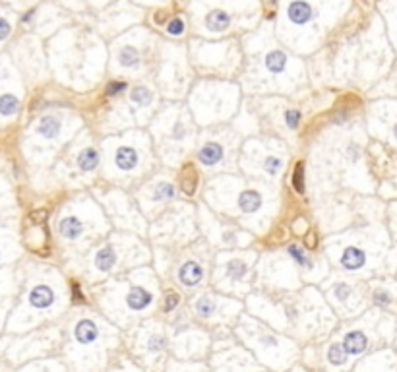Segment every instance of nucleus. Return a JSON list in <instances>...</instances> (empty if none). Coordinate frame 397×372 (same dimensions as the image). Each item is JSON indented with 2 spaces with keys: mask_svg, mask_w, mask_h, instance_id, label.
Instances as JSON below:
<instances>
[{
  "mask_svg": "<svg viewBox=\"0 0 397 372\" xmlns=\"http://www.w3.org/2000/svg\"><path fill=\"white\" fill-rule=\"evenodd\" d=\"M287 16H289V20H291L293 23L304 25L306 22L312 20L314 10H312V6H310L308 2H304V0H295V2L289 4V8H287Z\"/></svg>",
  "mask_w": 397,
  "mask_h": 372,
  "instance_id": "f257e3e1",
  "label": "nucleus"
},
{
  "mask_svg": "<svg viewBox=\"0 0 397 372\" xmlns=\"http://www.w3.org/2000/svg\"><path fill=\"white\" fill-rule=\"evenodd\" d=\"M138 161H140V157H138V152H136L134 148H130V146H122V148L116 150L114 165H116L118 171H124V173L134 171V169L138 167Z\"/></svg>",
  "mask_w": 397,
  "mask_h": 372,
  "instance_id": "f03ea898",
  "label": "nucleus"
},
{
  "mask_svg": "<svg viewBox=\"0 0 397 372\" xmlns=\"http://www.w3.org/2000/svg\"><path fill=\"white\" fill-rule=\"evenodd\" d=\"M223 155H225V152H223V148H221L217 142H207V144H203L198 152L199 163L205 165V167L217 165L219 161L223 159Z\"/></svg>",
  "mask_w": 397,
  "mask_h": 372,
  "instance_id": "7ed1b4c3",
  "label": "nucleus"
},
{
  "mask_svg": "<svg viewBox=\"0 0 397 372\" xmlns=\"http://www.w3.org/2000/svg\"><path fill=\"white\" fill-rule=\"evenodd\" d=\"M178 279H180V283L194 287L203 279V267L199 266L198 262H186L178 269Z\"/></svg>",
  "mask_w": 397,
  "mask_h": 372,
  "instance_id": "20e7f679",
  "label": "nucleus"
},
{
  "mask_svg": "<svg viewBox=\"0 0 397 372\" xmlns=\"http://www.w3.org/2000/svg\"><path fill=\"white\" fill-rule=\"evenodd\" d=\"M58 233L64 237V239H78L82 237L84 233V223L80 221V217H74V215H68V217H62L60 223H58Z\"/></svg>",
  "mask_w": 397,
  "mask_h": 372,
  "instance_id": "39448f33",
  "label": "nucleus"
},
{
  "mask_svg": "<svg viewBox=\"0 0 397 372\" xmlns=\"http://www.w3.org/2000/svg\"><path fill=\"white\" fill-rule=\"evenodd\" d=\"M29 303L35 308H49L50 305L54 303V291L50 289L49 285H37L29 293Z\"/></svg>",
  "mask_w": 397,
  "mask_h": 372,
  "instance_id": "423d86ee",
  "label": "nucleus"
},
{
  "mask_svg": "<svg viewBox=\"0 0 397 372\" xmlns=\"http://www.w3.org/2000/svg\"><path fill=\"white\" fill-rule=\"evenodd\" d=\"M262 202L264 200H262V194L258 190L248 188V190H243L239 194V208L243 213H256L262 208Z\"/></svg>",
  "mask_w": 397,
  "mask_h": 372,
  "instance_id": "0eeeda50",
  "label": "nucleus"
},
{
  "mask_svg": "<svg viewBox=\"0 0 397 372\" xmlns=\"http://www.w3.org/2000/svg\"><path fill=\"white\" fill-rule=\"evenodd\" d=\"M229 25H231V16L225 10H213L205 18V27L211 33H221V31L229 29Z\"/></svg>",
  "mask_w": 397,
  "mask_h": 372,
  "instance_id": "6e6552de",
  "label": "nucleus"
},
{
  "mask_svg": "<svg viewBox=\"0 0 397 372\" xmlns=\"http://www.w3.org/2000/svg\"><path fill=\"white\" fill-rule=\"evenodd\" d=\"M74 335H76V339H78L82 345H89V343H93V341L97 339L99 329H97V326H95L91 320H82V322L76 326Z\"/></svg>",
  "mask_w": 397,
  "mask_h": 372,
  "instance_id": "1a4fd4ad",
  "label": "nucleus"
},
{
  "mask_svg": "<svg viewBox=\"0 0 397 372\" xmlns=\"http://www.w3.org/2000/svg\"><path fill=\"white\" fill-rule=\"evenodd\" d=\"M151 301H153L151 293L146 291L144 287H134L128 293V297H126V303H128V306L132 310H144V308H148L149 305H151Z\"/></svg>",
  "mask_w": 397,
  "mask_h": 372,
  "instance_id": "9d476101",
  "label": "nucleus"
},
{
  "mask_svg": "<svg viewBox=\"0 0 397 372\" xmlns=\"http://www.w3.org/2000/svg\"><path fill=\"white\" fill-rule=\"evenodd\" d=\"M368 341H366V335L362 331H351L345 335V341H343V349L347 351V355H358L366 349Z\"/></svg>",
  "mask_w": 397,
  "mask_h": 372,
  "instance_id": "9b49d317",
  "label": "nucleus"
},
{
  "mask_svg": "<svg viewBox=\"0 0 397 372\" xmlns=\"http://www.w3.org/2000/svg\"><path fill=\"white\" fill-rule=\"evenodd\" d=\"M37 132H39L43 138H47V140L56 138L58 132H60V120H58L54 114L43 116V118L39 120V124H37Z\"/></svg>",
  "mask_w": 397,
  "mask_h": 372,
  "instance_id": "f8f14e48",
  "label": "nucleus"
},
{
  "mask_svg": "<svg viewBox=\"0 0 397 372\" xmlns=\"http://www.w3.org/2000/svg\"><path fill=\"white\" fill-rule=\"evenodd\" d=\"M364 262H366L364 252H362L360 248H354V246L345 248V252H343V256H341V264H343V267H347V269H358V267L364 266Z\"/></svg>",
  "mask_w": 397,
  "mask_h": 372,
  "instance_id": "ddd939ff",
  "label": "nucleus"
},
{
  "mask_svg": "<svg viewBox=\"0 0 397 372\" xmlns=\"http://www.w3.org/2000/svg\"><path fill=\"white\" fill-rule=\"evenodd\" d=\"M265 68L271 72V74H281L285 68H287V62H289V58H287V54L283 53V51H269V53L265 54Z\"/></svg>",
  "mask_w": 397,
  "mask_h": 372,
  "instance_id": "4468645a",
  "label": "nucleus"
},
{
  "mask_svg": "<svg viewBox=\"0 0 397 372\" xmlns=\"http://www.w3.org/2000/svg\"><path fill=\"white\" fill-rule=\"evenodd\" d=\"M116 252H114V248L112 246H103L99 252L95 254V266H97V269H101V271H109L110 267L116 264Z\"/></svg>",
  "mask_w": 397,
  "mask_h": 372,
  "instance_id": "2eb2a0df",
  "label": "nucleus"
},
{
  "mask_svg": "<svg viewBox=\"0 0 397 372\" xmlns=\"http://www.w3.org/2000/svg\"><path fill=\"white\" fill-rule=\"evenodd\" d=\"M97 165H99V153H97V150H93V148H86V150L78 155V167H80L82 171H86V173L95 171Z\"/></svg>",
  "mask_w": 397,
  "mask_h": 372,
  "instance_id": "dca6fc26",
  "label": "nucleus"
},
{
  "mask_svg": "<svg viewBox=\"0 0 397 372\" xmlns=\"http://www.w3.org/2000/svg\"><path fill=\"white\" fill-rule=\"evenodd\" d=\"M118 62H120V66H124V68H136L138 62H140V53H138V49H134V47H122V49L118 51Z\"/></svg>",
  "mask_w": 397,
  "mask_h": 372,
  "instance_id": "f3484780",
  "label": "nucleus"
},
{
  "mask_svg": "<svg viewBox=\"0 0 397 372\" xmlns=\"http://www.w3.org/2000/svg\"><path fill=\"white\" fill-rule=\"evenodd\" d=\"M18 109H20V99H18L16 95L4 93V95L0 97V114H4V116H12V114L18 112Z\"/></svg>",
  "mask_w": 397,
  "mask_h": 372,
  "instance_id": "a211bd4d",
  "label": "nucleus"
},
{
  "mask_svg": "<svg viewBox=\"0 0 397 372\" xmlns=\"http://www.w3.org/2000/svg\"><path fill=\"white\" fill-rule=\"evenodd\" d=\"M289 256L297 262L300 267H306V269H310L312 267V260H310V256L306 254V250L302 248V246H298V244H291L289 246Z\"/></svg>",
  "mask_w": 397,
  "mask_h": 372,
  "instance_id": "6ab92c4d",
  "label": "nucleus"
},
{
  "mask_svg": "<svg viewBox=\"0 0 397 372\" xmlns=\"http://www.w3.org/2000/svg\"><path fill=\"white\" fill-rule=\"evenodd\" d=\"M246 271H248V266L243 260H231L227 264V275L231 279H243L246 275Z\"/></svg>",
  "mask_w": 397,
  "mask_h": 372,
  "instance_id": "aec40b11",
  "label": "nucleus"
},
{
  "mask_svg": "<svg viewBox=\"0 0 397 372\" xmlns=\"http://www.w3.org/2000/svg\"><path fill=\"white\" fill-rule=\"evenodd\" d=\"M328 359H330L331 365H343V363L347 361V351L343 349L341 343H335V345L330 347V351H328Z\"/></svg>",
  "mask_w": 397,
  "mask_h": 372,
  "instance_id": "412c9836",
  "label": "nucleus"
},
{
  "mask_svg": "<svg viewBox=\"0 0 397 372\" xmlns=\"http://www.w3.org/2000/svg\"><path fill=\"white\" fill-rule=\"evenodd\" d=\"M173 196H175V188H173V184H169V182H161V184H157L155 190H153V198H155L157 202L171 200Z\"/></svg>",
  "mask_w": 397,
  "mask_h": 372,
  "instance_id": "4be33fe9",
  "label": "nucleus"
},
{
  "mask_svg": "<svg viewBox=\"0 0 397 372\" xmlns=\"http://www.w3.org/2000/svg\"><path fill=\"white\" fill-rule=\"evenodd\" d=\"M213 310H215V305H213V301L207 299V297H201L198 303H196V312H198L201 318H209V316L213 314Z\"/></svg>",
  "mask_w": 397,
  "mask_h": 372,
  "instance_id": "5701e85b",
  "label": "nucleus"
},
{
  "mask_svg": "<svg viewBox=\"0 0 397 372\" xmlns=\"http://www.w3.org/2000/svg\"><path fill=\"white\" fill-rule=\"evenodd\" d=\"M196 182H198V176H196L194 169H192V167H188V169H186V173L182 175V188H184V192H186V194H192V192H194Z\"/></svg>",
  "mask_w": 397,
  "mask_h": 372,
  "instance_id": "b1692460",
  "label": "nucleus"
},
{
  "mask_svg": "<svg viewBox=\"0 0 397 372\" xmlns=\"http://www.w3.org/2000/svg\"><path fill=\"white\" fill-rule=\"evenodd\" d=\"M132 101L136 105H148L149 101H151V91H149L148 88H144V86H138L132 91Z\"/></svg>",
  "mask_w": 397,
  "mask_h": 372,
  "instance_id": "393cba45",
  "label": "nucleus"
},
{
  "mask_svg": "<svg viewBox=\"0 0 397 372\" xmlns=\"http://www.w3.org/2000/svg\"><path fill=\"white\" fill-rule=\"evenodd\" d=\"M281 167H283V161H281V157L271 155V157H267V159L264 161V169H265V173H267V175H271V176L279 175Z\"/></svg>",
  "mask_w": 397,
  "mask_h": 372,
  "instance_id": "a878e982",
  "label": "nucleus"
},
{
  "mask_svg": "<svg viewBox=\"0 0 397 372\" xmlns=\"http://www.w3.org/2000/svg\"><path fill=\"white\" fill-rule=\"evenodd\" d=\"M293 188L297 190L298 194L304 192V169H302V163H298L297 169H295V175H293Z\"/></svg>",
  "mask_w": 397,
  "mask_h": 372,
  "instance_id": "bb28decb",
  "label": "nucleus"
},
{
  "mask_svg": "<svg viewBox=\"0 0 397 372\" xmlns=\"http://www.w3.org/2000/svg\"><path fill=\"white\" fill-rule=\"evenodd\" d=\"M285 122H287L289 128L295 130L298 124H300V112H298L297 109H289V110L285 112Z\"/></svg>",
  "mask_w": 397,
  "mask_h": 372,
  "instance_id": "cd10ccee",
  "label": "nucleus"
},
{
  "mask_svg": "<svg viewBox=\"0 0 397 372\" xmlns=\"http://www.w3.org/2000/svg\"><path fill=\"white\" fill-rule=\"evenodd\" d=\"M167 31H169L171 35H182V33H184V22H182L180 18H175L173 22H169Z\"/></svg>",
  "mask_w": 397,
  "mask_h": 372,
  "instance_id": "c85d7f7f",
  "label": "nucleus"
},
{
  "mask_svg": "<svg viewBox=\"0 0 397 372\" xmlns=\"http://www.w3.org/2000/svg\"><path fill=\"white\" fill-rule=\"evenodd\" d=\"M176 305H178V295H176V293H169L167 299H165V303H163V310H165V312H171Z\"/></svg>",
  "mask_w": 397,
  "mask_h": 372,
  "instance_id": "c756f323",
  "label": "nucleus"
},
{
  "mask_svg": "<svg viewBox=\"0 0 397 372\" xmlns=\"http://www.w3.org/2000/svg\"><path fill=\"white\" fill-rule=\"evenodd\" d=\"M124 89H126V84H124V82H112V84H109L107 93H109V95H118V93L124 91Z\"/></svg>",
  "mask_w": 397,
  "mask_h": 372,
  "instance_id": "7c9ffc66",
  "label": "nucleus"
},
{
  "mask_svg": "<svg viewBox=\"0 0 397 372\" xmlns=\"http://www.w3.org/2000/svg\"><path fill=\"white\" fill-rule=\"evenodd\" d=\"M163 347H165V339H163L161 335H153L151 341H149V349L159 351V349H163Z\"/></svg>",
  "mask_w": 397,
  "mask_h": 372,
  "instance_id": "2f4dec72",
  "label": "nucleus"
},
{
  "mask_svg": "<svg viewBox=\"0 0 397 372\" xmlns=\"http://www.w3.org/2000/svg\"><path fill=\"white\" fill-rule=\"evenodd\" d=\"M8 35H10V23L4 18H0V41H4Z\"/></svg>",
  "mask_w": 397,
  "mask_h": 372,
  "instance_id": "473e14b6",
  "label": "nucleus"
},
{
  "mask_svg": "<svg viewBox=\"0 0 397 372\" xmlns=\"http://www.w3.org/2000/svg\"><path fill=\"white\" fill-rule=\"evenodd\" d=\"M335 293H337V297L343 301V299H347V295H349V287L347 285H339L337 289H335Z\"/></svg>",
  "mask_w": 397,
  "mask_h": 372,
  "instance_id": "72a5a7b5",
  "label": "nucleus"
},
{
  "mask_svg": "<svg viewBox=\"0 0 397 372\" xmlns=\"http://www.w3.org/2000/svg\"><path fill=\"white\" fill-rule=\"evenodd\" d=\"M374 301H376V303H390V297H388V293H376V295H374Z\"/></svg>",
  "mask_w": 397,
  "mask_h": 372,
  "instance_id": "f704fd0d",
  "label": "nucleus"
},
{
  "mask_svg": "<svg viewBox=\"0 0 397 372\" xmlns=\"http://www.w3.org/2000/svg\"><path fill=\"white\" fill-rule=\"evenodd\" d=\"M45 217H47V212H45V210L35 212L33 215H31V219H33V221H37V223H39V221H45Z\"/></svg>",
  "mask_w": 397,
  "mask_h": 372,
  "instance_id": "c9c22d12",
  "label": "nucleus"
},
{
  "mask_svg": "<svg viewBox=\"0 0 397 372\" xmlns=\"http://www.w3.org/2000/svg\"><path fill=\"white\" fill-rule=\"evenodd\" d=\"M74 299H76L78 303H84V295H82V291H80L78 285H74Z\"/></svg>",
  "mask_w": 397,
  "mask_h": 372,
  "instance_id": "e433bc0d",
  "label": "nucleus"
},
{
  "mask_svg": "<svg viewBox=\"0 0 397 372\" xmlns=\"http://www.w3.org/2000/svg\"><path fill=\"white\" fill-rule=\"evenodd\" d=\"M314 242H316V239H314V235H310V239H308V244H310V246H314Z\"/></svg>",
  "mask_w": 397,
  "mask_h": 372,
  "instance_id": "4c0bfd02",
  "label": "nucleus"
},
{
  "mask_svg": "<svg viewBox=\"0 0 397 372\" xmlns=\"http://www.w3.org/2000/svg\"><path fill=\"white\" fill-rule=\"evenodd\" d=\"M394 134H396V138H397V124H396V128H394Z\"/></svg>",
  "mask_w": 397,
  "mask_h": 372,
  "instance_id": "58836bf2",
  "label": "nucleus"
}]
</instances>
